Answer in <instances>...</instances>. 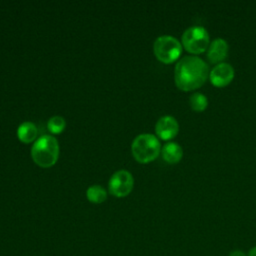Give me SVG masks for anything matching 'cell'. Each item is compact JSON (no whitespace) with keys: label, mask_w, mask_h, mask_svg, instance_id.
<instances>
[{"label":"cell","mask_w":256,"mask_h":256,"mask_svg":"<svg viewBox=\"0 0 256 256\" xmlns=\"http://www.w3.org/2000/svg\"><path fill=\"white\" fill-rule=\"evenodd\" d=\"M190 108L195 112H203L208 107V99L201 92H195L188 99Z\"/></svg>","instance_id":"7c38bea8"},{"label":"cell","mask_w":256,"mask_h":256,"mask_svg":"<svg viewBox=\"0 0 256 256\" xmlns=\"http://www.w3.org/2000/svg\"><path fill=\"white\" fill-rule=\"evenodd\" d=\"M210 42V35L207 29L201 25L188 27L181 36L183 48L195 56L206 52Z\"/></svg>","instance_id":"277c9868"},{"label":"cell","mask_w":256,"mask_h":256,"mask_svg":"<svg viewBox=\"0 0 256 256\" xmlns=\"http://www.w3.org/2000/svg\"><path fill=\"white\" fill-rule=\"evenodd\" d=\"M183 51L181 41L171 35H162L155 39L153 52L155 57L164 64H171L180 59Z\"/></svg>","instance_id":"5b68a950"},{"label":"cell","mask_w":256,"mask_h":256,"mask_svg":"<svg viewBox=\"0 0 256 256\" xmlns=\"http://www.w3.org/2000/svg\"><path fill=\"white\" fill-rule=\"evenodd\" d=\"M209 66L199 56L187 55L180 58L174 68L176 87L185 92L200 88L209 78Z\"/></svg>","instance_id":"6da1fadb"},{"label":"cell","mask_w":256,"mask_h":256,"mask_svg":"<svg viewBox=\"0 0 256 256\" xmlns=\"http://www.w3.org/2000/svg\"><path fill=\"white\" fill-rule=\"evenodd\" d=\"M134 186V178L127 170H118L110 177L108 189L115 197H125L130 194Z\"/></svg>","instance_id":"8992f818"},{"label":"cell","mask_w":256,"mask_h":256,"mask_svg":"<svg viewBox=\"0 0 256 256\" xmlns=\"http://www.w3.org/2000/svg\"><path fill=\"white\" fill-rule=\"evenodd\" d=\"M162 159L168 164H177L183 158V149L176 142H167L161 147Z\"/></svg>","instance_id":"30bf717a"},{"label":"cell","mask_w":256,"mask_h":256,"mask_svg":"<svg viewBox=\"0 0 256 256\" xmlns=\"http://www.w3.org/2000/svg\"><path fill=\"white\" fill-rule=\"evenodd\" d=\"M59 151V143L54 136L42 135L32 145L31 157L38 166L49 168L57 162Z\"/></svg>","instance_id":"7a4b0ae2"},{"label":"cell","mask_w":256,"mask_h":256,"mask_svg":"<svg viewBox=\"0 0 256 256\" xmlns=\"http://www.w3.org/2000/svg\"><path fill=\"white\" fill-rule=\"evenodd\" d=\"M229 256H246V254L243 251L240 250H234L232 252H230Z\"/></svg>","instance_id":"9a60e30c"},{"label":"cell","mask_w":256,"mask_h":256,"mask_svg":"<svg viewBox=\"0 0 256 256\" xmlns=\"http://www.w3.org/2000/svg\"><path fill=\"white\" fill-rule=\"evenodd\" d=\"M235 76V70L227 62L216 64L209 72V80L215 87L222 88L229 85Z\"/></svg>","instance_id":"52a82bcc"},{"label":"cell","mask_w":256,"mask_h":256,"mask_svg":"<svg viewBox=\"0 0 256 256\" xmlns=\"http://www.w3.org/2000/svg\"><path fill=\"white\" fill-rule=\"evenodd\" d=\"M86 196L90 202L95 203V204H100L106 200L107 192L102 186L95 184V185L90 186L87 189Z\"/></svg>","instance_id":"4fadbf2b"},{"label":"cell","mask_w":256,"mask_h":256,"mask_svg":"<svg viewBox=\"0 0 256 256\" xmlns=\"http://www.w3.org/2000/svg\"><path fill=\"white\" fill-rule=\"evenodd\" d=\"M66 127V121L62 116H53L47 122V128L52 134H60Z\"/></svg>","instance_id":"5bb4252c"},{"label":"cell","mask_w":256,"mask_h":256,"mask_svg":"<svg viewBox=\"0 0 256 256\" xmlns=\"http://www.w3.org/2000/svg\"><path fill=\"white\" fill-rule=\"evenodd\" d=\"M229 52V44L223 38H215L213 39L206 51V56L208 61L211 64H219L222 63L223 60L227 57Z\"/></svg>","instance_id":"9c48e42d"},{"label":"cell","mask_w":256,"mask_h":256,"mask_svg":"<svg viewBox=\"0 0 256 256\" xmlns=\"http://www.w3.org/2000/svg\"><path fill=\"white\" fill-rule=\"evenodd\" d=\"M134 159L142 164L154 161L161 152V144L157 136L143 133L136 136L131 144Z\"/></svg>","instance_id":"3957f363"},{"label":"cell","mask_w":256,"mask_h":256,"mask_svg":"<svg viewBox=\"0 0 256 256\" xmlns=\"http://www.w3.org/2000/svg\"><path fill=\"white\" fill-rule=\"evenodd\" d=\"M179 132V123L177 119L171 115L160 117L155 124V133L158 138L164 141L172 140Z\"/></svg>","instance_id":"ba28073f"},{"label":"cell","mask_w":256,"mask_h":256,"mask_svg":"<svg viewBox=\"0 0 256 256\" xmlns=\"http://www.w3.org/2000/svg\"><path fill=\"white\" fill-rule=\"evenodd\" d=\"M248 256H256V246H255V247H253V248L249 251Z\"/></svg>","instance_id":"2e32d148"},{"label":"cell","mask_w":256,"mask_h":256,"mask_svg":"<svg viewBox=\"0 0 256 256\" xmlns=\"http://www.w3.org/2000/svg\"><path fill=\"white\" fill-rule=\"evenodd\" d=\"M37 132V127L33 122L25 121L19 125L17 129V137L22 143L28 144L36 140Z\"/></svg>","instance_id":"8fae6325"}]
</instances>
